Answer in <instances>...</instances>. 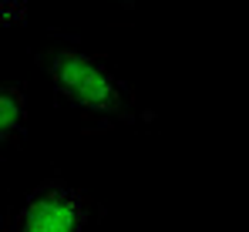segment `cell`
Here are the masks:
<instances>
[{
	"label": "cell",
	"mask_w": 249,
	"mask_h": 232,
	"mask_svg": "<svg viewBox=\"0 0 249 232\" xmlns=\"http://www.w3.org/2000/svg\"><path fill=\"white\" fill-rule=\"evenodd\" d=\"M27 121V101L20 94L17 84H3L0 88V142L3 145H17L20 131Z\"/></svg>",
	"instance_id": "cell-3"
},
{
	"label": "cell",
	"mask_w": 249,
	"mask_h": 232,
	"mask_svg": "<svg viewBox=\"0 0 249 232\" xmlns=\"http://www.w3.org/2000/svg\"><path fill=\"white\" fill-rule=\"evenodd\" d=\"M88 222L91 198L64 178H47L10 209L3 232H88Z\"/></svg>",
	"instance_id": "cell-2"
},
{
	"label": "cell",
	"mask_w": 249,
	"mask_h": 232,
	"mask_svg": "<svg viewBox=\"0 0 249 232\" xmlns=\"http://www.w3.org/2000/svg\"><path fill=\"white\" fill-rule=\"evenodd\" d=\"M37 68L57 91V98L68 108H74L84 121H94L101 128L138 121L131 88L98 54L81 51L74 44H51L37 51Z\"/></svg>",
	"instance_id": "cell-1"
}]
</instances>
